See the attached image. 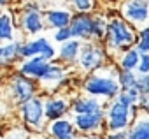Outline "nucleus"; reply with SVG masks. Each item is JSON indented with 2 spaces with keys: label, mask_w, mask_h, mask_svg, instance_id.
I'll return each mask as SVG.
<instances>
[{
  "label": "nucleus",
  "mask_w": 149,
  "mask_h": 139,
  "mask_svg": "<svg viewBox=\"0 0 149 139\" xmlns=\"http://www.w3.org/2000/svg\"><path fill=\"white\" fill-rule=\"evenodd\" d=\"M118 71L119 67L116 65H105V69H102V71L84 76L81 83L83 93L100 99L104 102H111L118 99L121 93V88L118 83Z\"/></svg>",
  "instance_id": "obj_1"
},
{
  "label": "nucleus",
  "mask_w": 149,
  "mask_h": 139,
  "mask_svg": "<svg viewBox=\"0 0 149 139\" xmlns=\"http://www.w3.org/2000/svg\"><path fill=\"white\" fill-rule=\"evenodd\" d=\"M137 28L133 25H130L126 20L116 16L109 20L107 25V32H105V39H104V46L107 49L109 55L114 56H121L126 51H130L132 48H135L137 44Z\"/></svg>",
  "instance_id": "obj_2"
},
{
  "label": "nucleus",
  "mask_w": 149,
  "mask_h": 139,
  "mask_svg": "<svg viewBox=\"0 0 149 139\" xmlns=\"http://www.w3.org/2000/svg\"><path fill=\"white\" fill-rule=\"evenodd\" d=\"M109 20L102 14L95 13H74L70 28L74 34V39H77L81 42H104L105 32H107Z\"/></svg>",
  "instance_id": "obj_3"
},
{
  "label": "nucleus",
  "mask_w": 149,
  "mask_h": 139,
  "mask_svg": "<svg viewBox=\"0 0 149 139\" xmlns=\"http://www.w3.org/2000/svg\"><path fill=\"white\" fill-rule=\"evenodd\" d=\"M6 88L9 93V99L13 100V104H16L18 107L28 100H32L33 97H37L39 93H42L40 83L33 81L26 76H23L18 71L9 72L7 81H6Z\"/></svg>",
  "instance_id": "obj_4"
},
{
  "label": "nucleus",
  "mask_w": 149,
  "mask_h": 139,
  "mask_svg": "<svg viewBox=\"0 0 149 139\" xmlns=\"http://www.w3.org/2000/svg\"><path fill=\"white\" fill-rule=\"evenodd\" d=\"M107 60H109V53H107L104 42L90 41V42H83L77 67L84 76H88V74H93V72H98L102 69H105Z\"/></svg>",
  "instance_id": "obj_5"
},
{
  "label": "nucleus",
  "mask_w": 149,
  "mask_h": 139,
  "mask_svg": "<svg viewBox=\"0 0 149 139\" xmlns=\"http://www.w3.org/2000/svg\"><path fill=\"white\" fill-rule=\"evenodd\" d=\"M18 114H19L25 128H28L32 132H46L47 130V120H46L44 95L42 93H39L32 100L21 104L18 107Z\"/></svg>",
  "instance_id": "obj_6"
},
{
  "label": "nucleus",
  "mask_w": 149,
  "mask_h": 139,
  "mask_svg": "<svg viewBox=\"0 0 149 139\" xmlns=\"http://www.w3.org/2000/svg\"><path fill=\"white\" fill-rule=\"evenodd\" d=\"M16 25H18V28H19L25 35H28V37H37V35H39L40 32H44V28H46L44 11L40 9L39 4L28 2V4H25V6L18 11Z\"/></svg>",
  "instance_id": "obj_7"
},
{
  "label": "nucleus",
  "mask_w": 149,
  "mask_h": 139,
  "mask_svg": "<svg viewBox=\"0 0 149 139\" xmlns=\"http://www.w3.org/2000/svg\"><path fill=\"white\" fill-rule=\"evenodd\" d=\"M132 107L123 104L119 99H114L105 104V125L107 132H126L133 123Z\"/></svg>",
  "instance_id": "obj_8"
},
{
  "label": "nucleus",
  "mask_w": 149,
  "mask_h": 139,
  "mask_svg": "<svg viewBox=\"0 0 149 139\" xmlns=\"http://www.w3.org/2000/svg\"><path fill=\"white\" fill-rule=\"evenodd\" d=\"M40 56L46 62H56L58 56V49H54V46L49 42L47 37H32L23 41V48H21V58L28 60V58H35Z\"/></svg>",
  "instance_id": "obj_9"
},
{
  "label": "nucleus",
  "mask_w": 149,
  "mask_h": 139,
  "mask_svg": "<svg viewBox=\"0 0 149 139\" xmlns=\"http://www.w3.org/2000/svg\"><path fill=\"white\" fill-rule=\"evenodd\" d=\"M79 134H95V135H105L107 125H105V109L98 113L90 114H76L72 118Z\"/></svg>",
  "instance_id": "obj_10"
},
{
  "label": "nucleus",
  "mask_w": 149,
  "mask_h": 139,
  "mask_svg": "<svg viewBox=\"0 0 149 139\" xmlns=\"http://www.w3.org/2000/svg\"><path fill=\"white\" fill-rule=\"evenodd\" d=\"M121 18L130 25H144L149 20V0H125L121 6Z\"/></svg>",
  "instance_id": "obj_11"
},
{
  "label": "nucleus",
  "mask_w": 149,
  "mask_h": 139,
  "mask_svg": "<svg viewBox=\"0 0 149 139\" xmlns=\"http://www.w3.org/2000/svg\"><path fill=\"white\" fill-rule=\"evenodd\" d=\"M44 111H46L47 123L61 120V118H68V114L72 113L70 99L65 97V95H49V97H44Z\"/></svg>",
  "instance_id": "obj_12"
},
{
  "label": "nucleus",
  "mask_w": 149,
  "mask_h": 139,
  "mask_svg": "<svg viewBox=\"0 0 149 139\" xmlns=\"http://www.w3.org/2000/svg\"><path fill=\"white\" fill-rule=\"evenodd\" d=\"M68 67L58 63V62H51L46 76L40 81V88L42 90H56V88H63V85H67L70 81V78L67 76Z\"/></svg>",
  "instance_id": "obj_13"
},
{
  "label": "nucleus",
  "mask_w": 149,
  "mask_h": 139,
  "mask_svg": "<svg viewBox=\"0 0 149 139\" xmlns=\"http://www.w3.org/2000/svg\"><path fill=\"white\" fill-rule=\"evenodd\" d=\"M105 104L104 100L100 99H95L91 95H86V93H77L70 99V106H72V114H90V113H98V111H104L105 109Z\"/></svg>",
  "instance_id": "obj_14"
},
{
  "label": "nucleus",
  "mask_w": 149,
  "mask_h": 139,
  "mask_svg": "<svg viewBox=\"0 0 149 139\" xmlns=\"http://www.w3.org/2000/svg\"><path fill=\"white\" fill-rule=\"evenodd\" d=\"M49 63L51 62H46L44 58L40 56H35V58H28V60H21L18 65H16V71L21 72L23 76L33 79V81H42V78L46 76L47 69H49Z\"/></svg>",
  "instance_id": "obj_15"
},
{
  "label": "nucleus",
  "mask_w": 149,
  "mask_h": 139,
  "mask_svg": "<svg viewBox=\"0 0 149 139\" xmlns=\"http://www.w3.org/2000/svg\"><path fill=\"white\" fill-rule=\"evenodd\" d=\"M81 48H83V42L77 41V39H72L68 42H63L60 46V49H58L56 62L65 65V67L77 65V60H79V55H81Z\"/></svg>",
  "instance_id": "obj_16"
},
{
  "label": "nucleus",
  "mask_w": 149,
  "mask_h": 139,
  "mask_svg": "<svg viewBox=\"0 0 149 139\" xmlns=\"http://www.w3.org/2000/svg\"><path fill=\"white\" fill-rule=\"evenodd\" d=\"M21 48H23V41H19V39L0 46V69L18 65L23 60L21 58Z\"/></svg>",
  "instance_id": "obj_17"
},
{
  "label": "nucleus",
  "mask_w": 149,
  "mask_h": 139,
  "mask_svg": "<svg viewBox=\"0 0 149 139\" xmlns=\"http://www.w3.org/2000/svg\"><path fill=\"white\" fill-rule=\"evenodd\" d=\"M72 18H74V13L68 11V9H49V11L44 13L46 27L47 28H53L54 32L70 27Z\"/></svg>",
  "instance_id": "obj_18"
},
{
  "label": "nucleus",
  "mask_w": 149,
  "mask_h": 139,
  "mask_svg": "<svg viewBox=\"0 0 149 139\" xmlns=\"http://www.w3.org/2000/svg\"><path fill=\"white\" fill-rule=\"evenodd\" d=\"M46 134L51 135V137H56V139L79 135L76 125H74V120H70V118H61V120H56V121H49Z\"/></svg>",
  "instance_id": "obj_19"
},
{
  "label": "nucleus",
  "mask_w": 149,
  "mask_h": 139,
  "mask_svg": "<svg viewBox=\"0 0 149 139\" xmlns=\"http://www.w3.org/2000/svg\"><path fill=\"white\" fill-rule=\"evenodd\" d=\"M16 20L11 13H0V46L16 41Z\"/></svg>",
  "instance_id": "obj_20"
},
{
  "label": "nucleus",
  "mask_w": 149,
  "mask_h": 139,
  "mask_svg": "<svg viewBox=\"0 0 149 139\" xmlns=\"http://www.w3.org/2000/svg\"><path fill=\"white\" fill-rule=\"evenodd\" d=\"M126 135L128 139H149V113L142 111L126 130Z\"/></svg>",
  "instance_id": "obj_21"
},
{
  "label": "nucleus",
  "mask_w": 149,
  "mask_h": 139,
  "mask_svg": "<svg viewBox=\"0 0 149 139\" xmlns=\"http://www.w3.org/2000/svg\"><path fill=\"white\" fill-rule=\"evenodd\" d=\"M140 53L132 48L130 51H126L125 55H121L118 58V67H119V71H128V72H137V69H139V63H140Z\"/></svg>",
  "instance_id": "obj_22"
},
{
  "label": "nucleus",
  "mask_w": 149,
  "mask_h": 139,
  "mask_svg": "<svg viewBox=\"0 0 149 139\" xmlns=\"http://www.w3.org/2000/svg\"><path fill=\"white\" fill-rule=\"evenodd\" d=\"M118 83L121 92L133 90L137 85V72H128V71H118Z\"/></svg>",
  "instance_id": "obj_23"
},
{
  "label": "nucleus",
  "mask_w": 149,
  "mask_h": 139,
  "mask_svg": "<svg viewBox=\"0 0 149 139\" xmlns=\"http://www.w3.org/2000/svg\"><path fill=\"white\" fill-rule=\"evenodd\" d=\"M135 49H137L140 55H149V25L142 27V28L137 32V44H135Z\"/></svg>",
  "instance_id": "obj_24"
},
{
  "label": "nucleus",
  "mask_w": 149,
  "mask_h": 139,
  "mask_svg": "<svg viewBox=\"0 0 149 139\" xmlns=\"http://www.w3.org/2000/svg\"><path fill=\"white\" fill-rule=\"evenodd\" d=\"M70 6L76 13H95L97 0H70Z\"/></svg>",
  "instance_id": "obj_25"
},
{
  "label": "nucleus",
  "mask_w": 149,
  "mask_h": 139,
  "mask_svg": "<svg viewBox=\"0 0 149 139\" xmlns=\"http://www.w3.org/2000/svg\"><path fill=\"white\" fill-rule=\"evenodd\" d=\"M123 104H126V106H139V100H140V93L137 92V88H133V90H126V92H121L119 93V97H118Z\"/></svg>",
  "instance_id": "obj_26"
},
{
  "label": "nucleus",
  "mask_w": 149,
  "mask_h": 139,
  "mask_svg": "<svg viewBox=\"0 0 149 139\" xmlns=\"http://www.w3.org/2000/svg\"><path fill=\"white\" fill-rule=\"evenodd\" d=\"M137 92L144 97H149V74H137Z\"/></svg>",
  "instance_id": "obj_27"
},
{
  "label": "nucleus",
  "mask_w": 149,
  "mask_h": 139,
  "mask_svg": "<svg viewBox=\"0 0 149 139\" xmlns=\"http://www.w3.org/2000/svg\"><path fill=\"white\" fill-rule=\"evenodd\" d=\"M72 39H74V34H72V28H70V27L61 28V30H56V32L53 34V41H54V42H60V44L68 42V41H72Z\"/></svg>",
  "instance_id": "obj_28"
},
{
  "label": "nucleus",
  "mask_w": 149,
  "mask_h": 139,
  "mask_svg": "<svg viewBox=\"0 0 149 139\" xmlns=\"http://www.w3.org/2000/svg\"><path fill=\"white\" fill-rule=\"evenodd\" d=\"M137 74H149V55L140 56V63L137 69Z\"/></svg>",
  "instance_id": "obj_29"
},
{
  "label": "nucleus",
  "mask_w": 149,
  "mask_h": 139,
  "mask_svg": "<svg viewBox=\"0 0 149 139\" xmlns=\"http://www.w3.org/2000/svg\"><path fill=\"white\" fill-rule=\"evenodd\" d=\"M4 139H30V137H28V134L25 132V127H23V128H18L14 134H6Z\"/></svg>",
  "instance_id": "obj_30"
},
{
  "label": "nucleus",
  "mask_w": 149,
  "mask_h": 139,
  "mask_svg": "<svg viewBox=\"0 0 149 139\" xmlns=\"http://www.w3.org/2000/svg\"><path fill=\"white\" fill-rule=\"evenodd\" d=\"M104 139H128L126 132H107Z\"/></svg>",
  "instance_id": "obj_31"
},
{
  "label": "nucleus",
  "mask_w": 149,
  "mask_h": 139,
  "mask_svg": "<svg viewBox=\"0 0 149 139\" xmlns=\"http://www.w3.org/2000/svg\"><path fill=\"white\" fill-rule=\"evenodd\" d=\"M77 139H104V135H95V134H79Z\"/></svg>",
  "instance_id": "obj_32"
},
{
  "label": "nucleus",
  "mask_w": 149,
  "mask_h": 139,
  "mask_svg": "<svg viewBox=\"0 0 149 139\" xmlns=\"http://www.w3.org/2000/svg\"><path fill=\"white\" fill-rule=\"evenodd\" d=\"M42 139H56V137H51V135H47V134H46V135H44ZM61 139H77V135H70V137H61Z\"/></svg>",
  "instance_id": "obj_33"
},
{
  "label": "nucleus",
  "mask_w": 149,
  "mask_h": 139,
  "mask_svg": "<svg viewBox=\"0 0 149 139\" xmlns=\"http://www.w3.org/2000/svg\"><path fill=\"white\" fill-rule=\"evenodd\" d=\"M9 4V0H0V7H6Z\"/></svg>",
  "instance_id": "obj_34"
},
{
  "label": "nucleus",
  "mask_w": 149,
  "mask_h": 139,
  "mask_svg": "<svg viewBox=\"0 0 149 139\" xmlns=\"http://www.w3.org/2000/svg\"><path fill=\"white\" fill-rule=\"evenodd\" d=\"M144 111H146V113H149V99H147V104H146V107H144Z\"/></svg>",
  "instance_id": "obj_35"
},
{
  "label": "nucleus",
  "mask_w": 149,
  "mask_h": 139,
  "mask_svg": "<svg viewBox=\"0 0 149 139\" xmlns=\"http://www.w3.org/2000/svg\"><path fill=\"white\" fill-rule=\"evenodd\" d=\"M0 85H2V78H0Z\"/></svg>",
  "instance_id": "obj_36"
}]
</instances>
